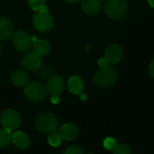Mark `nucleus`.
Wrapping results in <instances>:
<instances>
[{
	"label": "nucleus",
	"mask_w": 154,
	"mask_h": 154,
	"mask_svg": "<svg viewBox=\"0 0 154 154\" xmlns=\"http://www.w3.org/2000/svg\"><path fill=\"white\" fill-rule=\"evenodd\" d=\"M118 79L117 71L112 66H106L97 70L94 75V85L102 89L112 87Z\"/></svg>",
	"instance_id": "nucleus-1"
},
{
	"label": "nucleus",
	"mask_w": 154,
	"mask_h": 154,
	"mask_svg": "<svg viewBox=\"0 0 154 154\" xmlns=\"http://www.w3.org/2000/svg\"><path fill=\"white\" fill-rule=\"evenodd\" d=\"M33 26L40 33H47L54 27V21L52 15L46 9V7L36 11L32 19Z\"/></svg>",
	"instance_id": "nucleus-2"
},
{
	"label": "nucleus",
	"mask_w": 154,
	"mask_h": 154,
	"mask_svg": "<svg viewBox=\"0 0 154 154\" xmlns=\"http://www.w3.org/2000/svg\"><path fill=\"white\" fill-rule=\"evenodd\" d=\"M35 128L42 133L50 134L58 129L57 117L50 112H42L35 119Z\"/></svg>",
	"instance_id": "nucleus-3"
},
{
	"label": "nucleus",
	"mask_w": 154,
	"mask_h": 154,
	"mask_svg": "<svg viewBox=\"0 0 154 154\" xmlns=\"http://www.w3.org/2000/svg\"><path fill=\"white\" fill-rule=\"evenodd\" d=\"M104 11L112 19H121L128 12V5L125 0H106Z\"/></svg>",
	"instance_id": "nucleus-4"
},
{
	"label": "nucleus",
	"mask_w": 154,
	"mask_h": 154,
	"mask_svg": "<svg viewBox=\"0 0 154 154\" xmlns=\"http://www.w3.org/2000/svg\"><path fill=\"white\" fill-rule=\"evenodd\" d=\"M26 97L34 103L43 102L46 97V89L43 84L39 82H31L25 86Z\"/></svg>",
	"instance_id": "nucleus-5"
},
{
	"label": "nucleus",
	"mask_w": 154,
	"mask_h": 154,
	"mask_svg": "<svg viewBox=\"0 0 154 154\" xmlns=\"http://www.w3.org/2000/svg\"><path fill=\"white\" fill-rule=\"evenodd\" d=\"M36 40L35 36H31L27 32L23 30H18L12 35L13 45L19 52L27 51Z\"/></svg>",
	"instance_id": "nucleus-6"
},
{
	"label": "nucleus",
	"mask_w": 154,
	"mask_h": 154,
	"mask_svg": "<svg viewBox=\"0 0 154 154\" xmlns=\"http://www.w3.org/2000/svg\"><path fill=\"white\" fill-rule=\"evenodd\" d=\"M0 122H1V124L4 128L14 131L19 127L21 118L17 111L13 109H8L2 112L1 117H0Z\"/></svg>",
	"instance_id": "nucleus-7"
},
{
	"label": "nucleus",
	"mask_w": 154,
	"mask_h": 154,
	"mask_svg": "<svg viewBox=\"0 0 154 154\" xmlns=\"http://www.w3.org/2000/svg\"><path fill=\"white\" fill-rule=\"evenodd\" d=\"M20 63L27 71H35L42 66V58L35 52H29L22 56Z\"/></svg>",
	"instance_id": "nucleus-8"
},
{
	"label": "nucleus",
	"mask_w": 154,
	"mask_h": 154,
	"mask_svg": "<svg viewBox=\"0 0 154 154\" xmlns=\"http://www.w3.org/2000/svg\"><path fill=\"white\" fill-rule=\"evenodd\" d=\"M65 83L62 77L58 75H52L46 83V92H48L51 95H59L63 93L64 89Z\"/></svg>",
	"instance_id": "nucleus-9"
},
{
	"label": "nucleus",
	"mask_w": 154,
	"mask_h": 154,
	"mask_svg": "<svg viewBox=\"0 0 154 154\" xmlns=\"http://www.w3.org/2000/svg\"><path fill=\"white\" fill-rule=\"evenodd\" d=\"M122 54L123 52L121 45L117 44H112L106 48L104 52V58L109 63L114 64L121 61V59L122 58Z\"/></svg>",
	"instance_id": "nucleus-10"
},
{
	"label": "nucleus",
	"mask_w": 154,
	"mask_h": 154,
	"mask_svg": "<svg viewBox=\"0 0 154 154\" xmlns=\"http://www.w3.org/2000/svg\"><path fill=\"white\" fill-rule=\"evenodd\" d=\"M82 10L89 16H96L102 10L101 0H82Z\"/></svg>",
	"instance_id": "nucleus-11"
},
{
	"label": "nucleus",
	"mask_w": 154,
	"mask_h": 154,
	"mask_svg": "<svg viewBox=\"0 0 154 154\" xmlns=\"http://www.w3.org/2000/svg\"><path fill=\"white\" fill-rule=\"evenodd\" d=\"M79 134V130L72 123H65L62 125L59 129V135L62 140H73Z\"/></svg>",
	"instance_id": "nucleus-12"
},
{
	"label": "nucleus",
	"mask_w": 154,
	"mask_h": 154,
	"mask_svg": "<svg viewBox=\"0 0 154 154\" xmlns=\"http://www.w3.org/2000/svg\"><path fill=\"white\" fill-rule=\"evenodd\" d=\"M14 34V26L12 21L6 17H0V41H5Z\"/></svg>",
	"instance_id": "nucleus-13"
},
{
	"label": "nucleus",
	"mask_w": 154,
	"mask_h": 154,
	"mask_svg": "<svg viewBox=\"0 0 154 154\" xmlns=\"http://www.w3.org/2000/svg\"><path fill=\"white\" fill-rule=\"evenodd\" d=\"M67 88L73 94H81L85 88L83 79L78 75H72L67 81Z\"/></svg>",
	"instance_id": "nucleus-14"
},
{
	"label": "nucleus",
	"mask_w": 154,
	"mask_h": 154,
	"mask_svg": "<svg viewBox=\"0 0 154 154\" xmlns=\"http://www.w3.org/2000/svg\"><path fill=\"white\" fill-rule=\"evenodd\" d=\"M12 142L14 145L19 149H25L29 146L30 140L27 136L23 131H16L12 135Z\"/></svg>",
	"instance_id": "nucleus-15"
},
{
	"label": "nucleus",
	"mask_w": 154,
	"mask_h": 154,
	"mask_svg": "<svg viewBox=\"0 0 154 154\" xmlns=\"http://www.w3.org/2000/svg\"><path fill=\"white\" fill-rule=\"evenodd\" d=\"M11 82L17 87H25L29 83V77L26 72L17 70L11 74Z\"/></svg>",
	"instance_id": "nucleus-16"
},
{
	"label": "nucleus",
	"mask_w": 154,
	"mask_h": 154,
	"mask_svg": "<svg viewBox=\"0 0 154 154\" xmlns=\"http://www.w3.org/2000/svg\"><path fill=\"white\" fill-rule=\"evenodd\" d=\"M33 49L34 52L38 54L39 56H45L50 51V45L47 41L44 39L36 40L33 43Z\"/></svg>",
	"instance_id": "nucleus-17"
},
{
	"label": "nucleus",
	"mask_w": 154,
	"mask_h": 154,
	"mask_svg": "<svg viewBox=\"0 0 154 154\" xmlns=\"http://www.w3.org/2000/svg\"><path fill=\"white\" fill-rule=\"evenodd\" d=\"M12 135L10 130L6 128H0V149L8 147L12 142Z\"/></svg>",
	"instance_id": "nucleus-18"
},
{
	"label": "nucleus",
	"mask_w": 154,
	"mask_h": 154,
	"mask_svg": "<svg viewBox=\"0 0 154 154\" xmlns=\"http://www.w3.org/2000/svg\"><path fill=\"white\" fill-rule=\"evenodd\" d=\"M112 150V154H132L131 148L123 143L116 144V146Z\"/></svg>",
	"instance_id": "nucleus-19"
},
{
	"label": "nucleus",
	"mask_w": 154,
	"mask_h": 154,
	"mask_svg": "<svg viewBox=\"0 0 154 154\" xmlns=\"http://www.w3.org/2000/svg\"><path fill=\"white\" fill-rule=\"evenodd\" d=\"M47 140H48V143L52 147H58L62 143V138H61V136L59 135V133H57L55 131L49 134Z\"/></svg>",
	"instance_id": "nucleus-20"
},
{
	"label": "nucleus",
	"mask_w": 154,
	"mask_h": 154,
	"mask_svg": "<svg viewBox=\"0 0 154 154\" xmlns=\"http://www.w3.org/2000/svg\"><path fill=\"white\" fill-rule=\"evenodd\" d=\"M46 0H28V6L34 11H38L45 7Z\"/></svg>",
	"instance_id": "nucleus-21"
},
{
	"label": "nucleus",
	"mask_w": 154,
	"mask_h": 154,
	"mask_svg": "<svg viewBox=\"0 0 154 154\" xmlns=\"http://www.w3.org/2000/svg\"><path fill=\"white\" fill-rule=\"evenodd\" d=\"M63 154H85V152L78 145H70L63 149Z\"/></svg>",
	"instance_id": "nucleus-22"
},
{
	"label": "nucleus",
	"mask_w": 154,
	"mask_h": 154,
	"mask_svg": "<svg viewBox=\"0 0 154 154\" xmlns=\"http://www.w3.org/2000/svg\"><path fill=\"white\" fill-rule=\"evenodd\" d=\"M40 71H39V77H41V78L45 79V78H50V77L52 76L53 74V72H54V69L51 68L50 66H45V67H40L39 68Z\"/></svg>",
	"instance_id": "nucleus-23"
},
{
	"label": "nucleus",
	"mask_w": 154,
	"mask_h": 154,
	"mask_svg": "<svg viewBox=\"0 0 154 154\" xmlns=\"http://www.w3.org/2000/svg\"><path fill=\"white\" fill-rule=\"evenodd\" d=\"M117 142H116V140L112 138V137H108L104 140L103 141V147L108 149V150H112L115 146H116Z\"/></svg>",
	"instance_id": "nucleus-24"
},
{
	"label": "nucleus",
	"mask_w": 154,
	"mask_h": 154,
	"mask_svg": "<svg viewBox=\"0 0 154 154\" xmlns=\"http://www.w3.org/2000/svg\"><path fill=\"white\" fill-rule=\"evenodd\" d=\"M108 62H107V60L105 59V58H101L99 61H98V64H99V66H100V68H103V67H106V66H108Z\"/></svg>",
	"instance_id": "nucleus-25"
},
{
	"label": "nucleus",
	"mask_w": 154,
	"mask_h": 154,
	"mask_svg": "<svg viewBox=\"0 0 154 154\" xmlns=\"http://www.w3.org/2000/svg\"><path fill=\"white\" fill-rule=\"evenodd\" d=\"M149 74L152 78L154 79V58L152 59V61L150 62L149 63Z\"/></svg>",
	"instance_id": "nucleus-26"
},
{
	"label": "nucleus",
	"mask_w": 154,
	"mask_h": 154,
	"mask_svg": "<svg viewBox=\"0 0 154 154\" xmlns=\"http://www.w3.org/2000/svg\"><path fill=\"white\" fill-rule=\"evenodd\" d=\"M59 101H60V98H59V95H52V97H51V102L53 103H59Z\"/></svg>",
	"instance_id": "nucleus-27"
},
{
	"label": "nucleus",
	"mask_w": 154,
	"mask_h": 154,
	"mask_svg": "<svg viewBox=\"0 0 154 154\" xmlns=\"http://www.w3.org/2000/svg\"><path fill=\"white\" fill-rule=\"evenodd\" d=\"M148 3L152 8H154V0H148Z\"/></svg>",
	"instance_id": "nucleus-28"
},
{
	"label": "nucleus",
	"mask_w": 154,
	"mask_h": 154,
	"mask_svg": "<svg viewBox=\"0 0 154 154\" xmlns=\"http://www.w3.org/2000/svg\"><path fill=\"white\" fill-rule=\"evenodd\" d=\"M64 1H66L68 3H76V2L80 1V0H64Z\"/></svg>",
	"instance_id": "nucleus-29"
},
{
	"label": "nucleus",
	"mask_w": 154,
	"mask_h": 154,
	"mask_svg": "<svg viewBox=\"0 0 154 154\" xmlns=\"http://www.w3.org/2000/svg\"><path fill=\"white\" fill-rule=\"evenodd\" d=\"M81 98H82V100H85V99H86V95H85V94H81Z\"/></svg>",
	"instance_id": "nucleus-30"
},
{
	"label": "nucleus",
	"mask_w": 154,
	"mask_h": 154,
	"mask_svg": "<svg viewBox=\"0 0 154 154\" xmlns=\"http://www.w3.org/2000/svg\"><path fill=\"white\" fill-rule=\"evenodd\" d=\"M0 53H1V45H0Z\"/></svg>",
	"instance_id": "nucleus-31"
},
{
	"label": "nucleus",
	"mask_w": 154,
	"mask_h": 154,
	"mask_svg": "<svg viewBox=\"0 0 154 154\" xmlns=\"http://www.w3.org/2000/svg\"><path fill=\"white\" fill-rule=\"evenodd\" d=\"M101 1H106V0H101Z\"/></svg>",
	"instance_id": "nucleus-32"
},
{
	"label": "nucleus",
	"mask_w": 154,
	"mask_h": 154,
	"mask_svg": "<svg viewBox=\"0 0 154 154\" xmlns=\"http://www.w3.org/2000/svg\"><path fill=\"white\" fill-rule=\"evenodd\" d=\"M89 154H92V153H89Z\"/></svg>",
	"instance_id": "nucleus-33"
}]
</instances>
